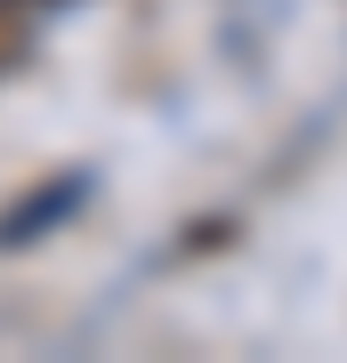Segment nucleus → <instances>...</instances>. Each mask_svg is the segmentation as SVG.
Wrapping results in <instances>:
<instances>
[{
	"label": "nucleus",
	"instance_id": "1",
	"mask_svg": "<svg viewBox=\"0 0 347 363\" xmlns=\"http://www.w3.org/2000/svg\"><path fill=\"white\" fill-rule=\"evenodd\" d=\"M89 194H97V178H89V169H57L49 186H33L25 202H9V210H0V250H33L40 234L73 226L81 210H89Z\"/></svg>",
	"mask_w": 347,
	"mask_h": 363
}]
</instances>
